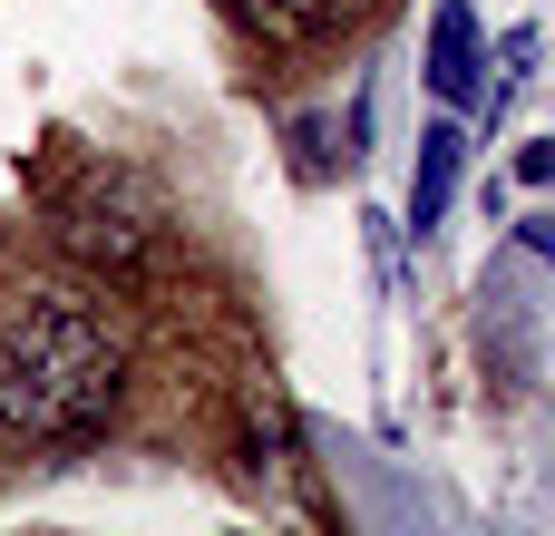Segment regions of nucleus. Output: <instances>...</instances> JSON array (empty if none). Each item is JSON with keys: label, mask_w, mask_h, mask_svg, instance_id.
<instances>
[{"label": "nucleus", "mask_w": 555, "mask_h": 536, "mask_svg": "<svg viewBox=\"0 0 555 536\" xmlns=\"http://www.w3.org/2000/svg\"><path fill=\"white\" fill-rule=\"evenodd\" d=\"M478 10L468 0H439V20H429V88L459 107V98H478Z\"/></svg>", "instance_id": "f03ea898"}, {"label": "nucleus", "mask_w": 555, "mask_h": 536, "mask_svg": "<svg viewBox=\"0 0 555 536\" xmlns=\"http://www.w3.org/2000/svg\"><path fill=\"white\" fill-rule=\"evenodd\" d=\"M517 176H527V186H555V146H546V137H537V146L517 156Z\"/></svg>", "instance_id": "0eeeda50"}, {"label": "nucleus", "mask_w": 555, "mask_h": 536, "mask_svg": "<svg viewBox=\"0 0 555 536\" xmlns=\"http://www.w3.org/2000/svg\"><path fill=\"white\" fill-rule=\"evenodd\" d=\"M127 342L78 293H29L0 322V430L20 439H88L117 410Z\"/></svg>", "instance_id": "f257e3e1"}, {"label": "nucleus", "mask_w": 555, "mask_h": 536, "mask_svg": "<svg viewBox=\"0 0 555 536\" xmlns=\"http://www.w3.org/2000/svg\"><path fill=\"white\" fill-rule=\"evenodd\" d=\"M527 59H537V29H507V68H498V88H488V107H507V98H517V78H527Z\"/></svg>", "instance_id": "423d86ee"}, {"label": "nucleus", "mask_w": 555, "mask_h": 536, "mask_svg": "<svg viewBox=\"0 0 555 536\" xmlns=\"http://www.w3.org/2000/svg\"><path fill=\"white\" fill-rule=\"evenodd\" d=\"M68 244H78L88 264H107V273H137V254H146V234H137L127 215H98V205L68 215Z\"/></svg>", "instance_id": "20e7f679"}, {"label": "nucleus", "mask_w": 555, "mask_h": 536, "mask_svg": "<svg viewBox=\"0 0 555 536\" xmlns=\"http://www.w3.org/2000/svg\"><path fill=\"white\" fill-rule=\"evenodd\" d=\"M459 156H468L459 127H429V137H420V176H410V225H420V234L449 215V195H459Z\"/></svg>", "instance_id": "7ed1b4c3"}, {"label": "nucleus", "mask_w": 555, "mask_h": 536, "mask_svg": "<svg viewBox=\"0 0 555 536\" xmlns=\"http://www.w3.org/2000/svg\"><path fill=\"white\" fill-rule=\"evenodd\" d=\"M244 10H263L273 29H322V20H341L351 0H244Z\"/></svg>", "instance_id": "39448f33"}]
</instances>
